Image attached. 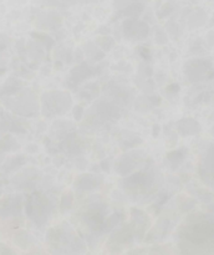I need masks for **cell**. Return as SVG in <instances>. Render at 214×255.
<instances>
[{"label": "cell", "instance_id": "obj_28", "mask_svg": "<svg viewBox=\"0 0 214 255\" xmlns=\"http://www.w3.org/2000/svg\"><path fill=\"white\" fill-rule=\"evenodd\" d=\"M26 163V158H25V156H16V157H12V158H10L9 161L6 162V163L4 164V171L5 172H12V171H16V169H19L20 167L24 166V164Z\"/></svg>", "mask_w": 214, "mask_h": 255}, {"label": "cell", "instance_id": "obj_36", "mask_svg": "<svg viewBox=\"0 0 214 255\" xmlns=\"http://www.w3.org/2000/svg\"><path fill=\"white\" fill-rule=\"evenodd\" d=\"M138 52H139V55H141L142 57H143L144 60H151V51H149L148 49H147V47H139L138 49Z\"/></svg>", "mask_w": 214, "mask_h": 255}, {"label": "cell", "instance_id": "obj_10", "mask_svg": "<svg viewBox=\"0 0 214 255\" xmlns=\"http://www.w3.org/2000/svg\"><path fill=\"white\" fill-rule=\"evenodd\" d=\"M122 30L126 39L132 41L144 40L149 34V26L147 22L138 20L137 17H127L122 24Z\"/></svg>", "mask_w": 214, "mask_h": 255}, {"label": "cell", "instance_id": "obj_34", "mask_svg": "<svg viewBox=\"0 0 214 255\" xmlns=\"http://www.w3.org/2000/svg\"><path fill=\"white\" fill-rule=\"evenodd\" d=\"M84 112H85V109L81 106V105H77V106H75L74 110H72L74 119L77 120V121H80V120L82 119V116H84Z\"/></svg>", "mask_w": 214, "mask_h": 255}, {"label": "cell", "instance_id": "obj_8", "mask_svg": "<svg viewBox=\"0 0 214 255\" xmlns=\"http://www.w3.org/2000/svg\"><path fill=\"white\" fill-rule=\"evenodd\" d=\"M183 74L186 76V80H188L192 84H196V82L211 79L213 75V65L207 59L194 57V59L184 62Z\"/></svg>", "mask_w": 214, "mask_h": 255}, {"label": "cell", "instance_id": "obj_21", "mask_svg": "<svg viewBox=\"0 0 214 255\" xmlns=\"http://www.w3.org/2000/svg\"><path fill=\"white\" fill-rule=\"evenodd\" d=\"M207 21L206 12L202 9H194L187 16V25L189 29H198V27L203 26Z\"/></svg>", "mask_w": 214, "mask_h": 255}, {"label": "cell", "instance_id": "obj_13", "mask_svg": "<svg viewBox=\"0 0 214 255\" xmlns=\"http://www.w3.org/2000/svg\"><path fill=\"white\" fill-rule=\"evenodd\" d=\"M104 183V177L99 176V174H91V173H84L76 177L74 181V188L77 192L81 193H86V192H91L94 189L99 188L101 184Z\"/></svg>", "mask_w": 214, "mask_h": 255}, {"label": "cell", "instance_id": "obj_2", "mask_svg": "<svg viewBox=\"0 0 214 255\" xmlns=\"http://www.w3.org/2000/svg\"><path fill=\"white\" fill-rule=\"evenodd\" d=\"M46 241L56 248V253H82L85 244L67 223H61L47 231Z\"/></svg>", "mask_w": 214, "mask_h": 255}, {"label": "cell", "instance_id": "obj_30", "mask_svg": "<svg viewBox=\"0 0 214 255\" xmlns=\"http://www.w3.org/2000/svg\"><path fill=\"white\" fill-rule=\"evenodd\" d=\"M96 45L102 51H109L112 49V46L114 45V40L111 36L102 35V36H99L96 39Z\"/></svg>", "mask_w": 214, "mask_h": 255}, {"label": "cell", "instance_id": "obj_27", "mask_svg": "<svg viewBox=\"0 0 214 255\" xmlns=\"http://www.w3.org/2000/svg\"><path fill=\"white\" fill-rule=\"evenodd\" d=\"M85 49H86V55L92 59L94 61H100L101 59H104L105 52L100 49L96 45V42H89V44L85 45Z\"/></svg>", "mask_w": 214, "mask_h": 255}, {"label": "cell", "instance_id": "obj_23", "mask_svg": "<svg viewBox=\"0 0 214 255\" xmlns=\"http://www.w3.org/2000/svg\"><path fill=\"white\" fill-rule=\"evenodd\" d=\"M143 10L144 5L137 0V1H133L129 5H127V6H124L123 9L118 10V14L124 17H138L143 12Z\"/></svg>", "mask_w": 214, "mask_h": 255}, {"label": "cell", "instance_id": "obj_31", "mask_svg": "<svg viewBox=\"0 0 214 255\" xmlns=\"http://www.w3.org/2000/svg\"><path fill=\"white\" fill-rule=\"evenodd\" d=\"M174 10V2L173 1H167L166 4L162 6V9L158 11V17L162 19V17H166L168 15L172 14V11Z\"/></svg>", "mask_w": 214, "mask_h": 255}, {"label": "cell", "instance_id": "obj_32", "mask_svg": "<svg viewBox=\"0 0 214 255\" xmlns=\"http://www.w3.org/2000/svg\"><path fill=\"white\" fill-rule=\"evenodd\" d=\"M168 41V36H167V32L162 29H157L156 31V42L159 45H164Z\"/></svg>", "mask_w": 214, "mask_h": 255}, {"label": "cell", "instance_id": "obj_39", "mask_svg": "<svg viewBox=\"0 0 214 255\" xmlns=\"http://www.w3.org/2000/svg\"><path fill=\"white\" fill-rule=\"evenodd\" d=\"M209 26H211V27H214V14H213V16H212L211 21H209Z\"/></svg>", "mask_w": 214, "mask_h": 255}, {"label": "cell", "instance_id": "obj_1", "mask_svg": "<svg viewBox=\"0 0 214 255\" xmlns=\"http://www.w3.org/2000/svg\"><path fill=\"white\" fill-rule=\"evenodd\" d=\"M179 238L194 248H208L214 244V222L207 217L197 216L182 226Z\"/></svg>", "mask_w": 214, "mask_h": 255}, {"label": "cell", "instance_id": "obj_38", "mask_svg": "<svg viewBox=\"0 0 214 255\" xmlns=\"http://www.w3.org/2000/svg\"><path fill=\"white\" fill-rule=\"evenodd\" d=\"M158 133H159V125H153V132H152V136L156 138V137H158Z\"/></svg>", "mask_w": 214, "mask_h": 255}, {"label": "cell", "instance_id": "obj_15", "mask_svg": "<svg viewBox=\"0 0 214 255\" xmlns=\"http://www.w3.org/2000/svg\"><path fill=\"white\" fill-rule=\"evenodd\" d=\"M176 132L182 137H193L201 132V124L192 117H183L176 122Z\"/></svg>", "mask_w": 214, "mask_h": 255}, {"label": "cell", "instance_id": "obj_17", "mask_svg": "<svg viewBox=\"0 0 214 255\" xmlns=\"http://www.w3.org/2000/svg\"><path fill=\"white\" fill-rule=\"evenodd\" d=\"M94 75V69L91 66L86 64V62H82V64L77 65L76 67L71 70L70 72V79H69V84L71 85L72 87L79 85L80 82L85 81L89 77H91Z\"/></svg>", "mask_w": 214, "mask_h": 255}, {"label": "cell", "instance_id": "obj_35", "mask_svg": "<svg viewBox=\"0 0 214 255\" xmlns=\"http://www.w3.org/2000/svg\"><path fill=\"white\" fill-rule=\"evenodd\" d=\"M164 91H166V94L169 95V96H174V95H177V92L179 91V85L178 84L168 85Z\"/></svg>", "mask_w": 214, "mask_h": 255}, {"label": "cell", "instance_id": "obj_24", "mask_svg": "<svg viewBox=\"0 0 214 255\" xmlns=\"http://www.w3.org/2000/svg\"><path fill=\"white\" fill-rule=\"evenodd\" d=\"M123 219L124 216L122 212H116V213H113L112 216L106 217L104 223V233H107V232H111L112 229L117 228V227L123 222Z\"/></svg>", "mask_w": 214, "mask_h": 255}, {"label": "cell", "instance_id": "obj_19", "mask_svg": "<svg viewBox=\"0 0 214 255\" xmlns=\"http://www.w3.org/2000/svg\"><path fill=\"white\" fill-rule=\"evenodd\" d=\"M187 154H188V149L184 148V147H179V148H174L167 152L166 162L168 163L169 168L172 171H176L177 168H179L186 159Z\"/></svg>", "mask_w": 214, "mask_h": 255}, {"label": "cell", "instance_id": "obj_33", "mask_svg": "<svg viewBox=\"0 0 214 255\" xmlns=\"http://www.w3.org/2000/svg\"><path fill=\"white\" fill-rule=\"evenodd\" d=\"M166 27H167V30H168L169 34L173 35L174 37H178V36H179V34H181V32H179L178 24H176V22H174V21H169V22H167Z\"/></svg>", "mask_w": 214, "mask_h": 255}, {"label": "cell", "instance_id": "obj_3", "mask_svg": "<svg viewBox=\"0 0 214 255\" xmlns=\"http://www.w3.org/2000/svg\"><path fill=\"white\" fill-rule=\"evenodd\" d=\"M1 102L16 116L35 117L39 114V101L31 89L21 86L9 96L1 97Z\"/></svg>", "mask_w": 214, "mask_h": 255}, {"label": "cell", "instance_id": "obj_14", "mask_svg": "<svg viewBox=\"0 0 214 255\" xmlns=\"http://www.w3.org/2000/svg\"><path fill=\"white\" fill-rule=\"evenodd\" d=\"M199 176L204 183L214 187V147L207 151L203 161L199 164Z\"/></svg>", "mask_w": 214, "mask_h": 255}, {"label": "cell", "instance_id": "obj_7", "mask_svg": "<svg viewBox=\"0 0 214 255\" xmlns=\"http://www.w3.org/2000/svg\"><path fill=\"white\" fill-rule=\"evenodd\" d=\"M107 207L100 199H94L86 206L81 213V222L92 233L104 232V223L106 219Z\"/></svg>", "mask_w": 214, "mask_h": 255}, {"label": "cell", "instance_id": "obj_41", "mask_svg": "<svg viewBox=\"0 0 214 255\" xmlns=\"http://www.w3.org/2000/svg\"><path fill=\"white\" fill-rule=\"evenodd\" d=\"M5 72V69H2V67H0V75H2Z\"/></svg>", "mask_w": 214, "mask_h": 255}, {"label": "cell", "instance_id": "obj_5", "mask_svg": "<svg viewBox=\"0 0 214 255\" xmlns=\"http://www.w3.org/2000/svg\"><path fill=\"white\" fill-rule=\"evenodd\" d=\"M157 173L152 169L134 171L124 177L122 187L131 196H147L156 189Z\"/></svg>", "mask_w": 214, "mask_h": 255}, {"label": "cell", "instance_id": "obj_43", "mask_svg": "<svg viewBox=\"0 0 214 255\" xmlns=\"http://www.w3.org/2000/svg\"><path fill=\"white\" fill-rule=\"evenodd\" d=\"M0 115H1V111H0Z\"/></svg>", "mask_w": 214, "mask_h": 255}, {"label": "cell", "instance_id": "obj_20", "mask_svg": "<svg viewBox=\"0 0 214 255\" xmlns=\"http://www.w3.org/2000/svg\"><path fill=\"white\" fill-rule=\"evenodd\" d=\"M118 142L119 144H121L122 149H131L133 148V147L139 146V144L142 143V138L139 137V134L124 129V131H122L121 133H119Z\"/></svg>", "mask_w": 214, "mask_h": 255}, {"label": "cell", "instance_id": "obj_11", "mask_svg": "<svg viewBox=\"0 0 214 255\" xmlns=\"http://www.w3.org/2000/svg\"><path fill=\"white\" fill-rule=\"evenodd\" d=\"M131 226L132 231H133L134 238L138 241H142L143 237L147 234V231L151 226V219H149L148 214L143 212L142 209L132 208L131 209Z\"/></svg>", "mask_w": 214, "mask_h": 255}, {"label": "cell", "instance_id": "obj_6", "mask_svg": "<svg viewBox=\"0 0 214 255\" xmlns=\"http://www.w3.org/2000/svg\"><path fill=\"white\" fill-rule=\"evenodd\" d=\"M72 106V97L69 92L60 90L45 91L40 99L41 114L45 117H57L66 114Z\"/></svg>", "mask_w": 214, "mask_h": 255}, {"label": "cell", "instance_id": "obj_37", "mask_svg": "<svg viewBox=\"0 0 214 255\" xmlns=\"http://www.w3.org/2000/svg\"><path fill=\"white\" fill-rule=\"evenodd\" d=\"M0 254H14V251L5 244H0Z\"/></svg>", "mask_w": 214, "mask_h": 255}, {"label": "cell", "instance_id": "obj_4", "mask_svg": "<svg viewBox=\"0 0 214 255\" xmlns=\"http://www.w3.org/2000/svg\"><path fill=\"white\" fill-rule=\"evenodd\" d=\"M26 217L37 227H44L49 223L55 211V203L44 193H34L25 202Z\"/></svg>", "mask_w": 214, "mask_h": 255}, {"label": "cell", "instance_id": "obj_42", "mask_svg": "<svg viewBox=\"0 0 214 255\" xmlns=\"http://www.w3.org/2000/svg\"><path fill=\"white\" fill-rule=\"evenodd\" d=\"M1 162H2V154L0 153V163H1Z\"/></svg>", "mask_w": 214, "mask_h": 255}, {"label": "cell", "instance_id": "obj_40", "mask_svg": "<svg viewBox=\"0 0 214 255\" xmlns=\"http://www.w3.org/2000/svg\"><path fill=\"white\" fill-rule=\"evenodd\" d=\"M209 133H211V134H212V136H213V137H214V125H213V126H212V127H211V129H209Z\"/></svg>", "mask_w": 214, "mask_h": 255}, {"label": "cell", "instance_id": "obj_25", "mask_svg": "<svg viewBox=\"0 0 214 255\" xmlns=\"http://www.w3.org/2000/svg\"><path fill=\"white\" fill-rule=\"evenodd\" d=\"M19 148V142L11 134H6L0 138V151L1 152H16Z\"/></svg>", "mask_w": 214, "mask_h": 255}, {"label": "cell", "instance_id": "obj_16", "mask_svg": "<svg viewBox=\"0 0 214 255\" xmlns=\"http://www.w3.org/2000/svg\"><path fill=\"white\" fill-rule=\"evenodd\" d=\"M21 197H9L0 206V214H1V217H17L21 212Z\"/></svg>", "mask_w": 214, "mask_h": 255}, {"label": "cell", "instance_id": "obj_12", "mask_svg": "<svg viewBox=\"0 0 214 255\" xmlns=\"http://www.w3.org/2000/svg\"><path fill=\"white\" fill-rule=\"evenodd\" d=\"M134 241V234L129 224H123L119 228H116L108 239L109 247H116V251H118L121 247L131 246Z\"/></svg>", "mask_w": 214, "mask_h": 255}, {"label": "cell", "instance_id": "obj_22", "mask_svg": "<svg viewBox=\"0 0 214 255\" xmlns=\"http://www.w3.org/2000/svg\"><path fill=\"white\" fill-rule=\"evenodd\" d=\"M161 104V99L156 96H141L136 100V110L142 112L149 111L154 106Z\"/></svg>", "mask_w": 214, "mask_h": 255}, {"label": "cell", "instance_id": "obj_29", "mask_svg": "<svg viewBox=\"0 0 214 255\" xmlns=\"http://www.w3.org/2000/svg\"><path fill=\"white\" fill-rule=\"evenodd\" d=\"M74 204V194L72 192L67 191L62 194L61 199H60V204H59V209L61 213H66L67 211H70Z\"/></svg>", "mask_w": 214, "mask_h": 255}, {"label": "cell", "instance_id": "obj_26", "mask_svg": "<svg viewBox=\"0 0 214 255\" xmlns=\"http://www.w3.org/2000/svg\"><path fill=\"white\" fill-rule=\"evenodd\" d=\"M14 243L16 244L17 247H20V248L26 249V248H29L30 246H32V243H34V239H32L31 234L27 233L26 231H19L15 233Z\"/></svg>", "mask_w": 214, "mask_h": 255}, {"label": "cell", "instance_id": "obj_9", "mask_svg": "<svg viewBox=\"0 0 214 255\" xmlns=\"http://www.w3.org/2000/svg\"><path fill=\"white\" fill-rule=\"evenodd\" d=\"M144 159V153L141 151L127 152L126 154L118 158V161L114 164V169L117 173L122 177H126L128 174L137 171L139 164H142Z\"/></svg>", "mask_w": 214, "mask_h": 255}, {"label": "cell", "instance_id": "obj_18", "mask_svg": "<svg viewBox=\"0 0 214 255\" xmlns=\"http://www.w3.org/2000/svg\"><path fill=\"white\" fill-rule=\"evenodd\" d=\"M75 133V125L70 121H56L52 124L51 136L57 139H65Z\"/></svg>", "mask_w": 214, "mask_h": 255}]
</instances>
